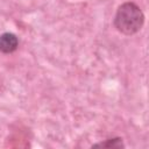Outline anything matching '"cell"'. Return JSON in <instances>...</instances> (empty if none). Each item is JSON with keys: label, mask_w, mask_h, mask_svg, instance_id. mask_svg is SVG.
I'll return each instance as SVG.
<instances>
[{"label": "cell", "mask_w": 149, "mask_h": 149, "mask_svg": "<svg viewBox=\"0 0 149 149\" xmlns=\"http://www.w3.org/2000/svg\"><path fill=\"white\" fill-rule=\"evenodd\" d=\"M113 23L119 33L132 36L139 33L143 27L144 14L139 5L133 1H126L118 7Z\"/></svg>", "instance_id": "obj_1"}, {"label": "cell", "mask_w": 149, "mask_h": 149, "mask_svg": "<svg viewBox=\"0 0 149 149\" xmlns=\"http://www.w3.org/2000/svg\"><path fill=\"white\" fill-rule=\"evenodd\" d=\"M19 48V38L15 34L6 31L0 35V52L12 54Z\"/></svg>", "instance_id": "obj_2"}, {"label": "cell", "mask_w": 149, "mask_h": 149, "mask_svg": "<svg viewBox=\"0 0 149 149\" xmlns=\"http://www.w3.org/2000/svg\"><path fill=\"white\" fill-rule=\"evenodd\" d=\"M93 147H104V148L120 149V148H125V143H123V141H122L121 137H112V139H107L104 142L97 143Z\"/></svg>", "instance_id": "obj_3"}]
</instances>
